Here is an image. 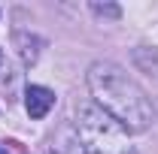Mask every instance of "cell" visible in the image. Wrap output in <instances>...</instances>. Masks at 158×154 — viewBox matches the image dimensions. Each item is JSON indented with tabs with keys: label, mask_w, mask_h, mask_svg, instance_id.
Wrapping results in <instances>:
<instances>
[{
	"label": "cell",
	"mask_w": 158,
	"mask_h": 154,
	"mask_svg": "<svg viewBox=\"0 0 158 154\" xmlns=\"http://www.w3.org/2000/svg\"><path fill=\"white\" fill-rule=\"evenodd\" d=\"M76 139L85 154H134L128 130L98 103H85L76 112Z\"/></svg>",
	"instance_id": "obj_2"
},
{
	"label": "cell",
	"mask_w": 158,
	"mask_h": 154,
	"mask_svg": "<svg viewBox=\"0 0 158 154\" xmlns=\"http://www.w3.org/2000/svg\"><path fill=\"white\" fill-rule=\"evenodd\" d=\"M49 154H85V151H82V145H79V139H76V136L64 133L58 142H52Z\"/></svg>",
	"instance_id": "obj_4"
},
{
	"label": "cell",
	"mask_w": 158,
	"mask_h": 154,
	"mask_svg": "<svg viewBox=\"0 0 158 154\" xmlns=\"http://www.w3.org/2000/svg\"><path fill=\"white\" fill-rule=\"evenodd\" d=\"M0 154H27L21 148L19 142H6V145H0Z\"/></svg>",
	"instance_id": "obj_5"
},
{
	"label": "cell",
	"mask_w": 158,
	"mask_h": 154,
	"mask_svg": "<svg viewBox=\"0 0 158 154\" xmlns=\"http://www.w3.org/2000/svg\"><path fill=\"white\" fill-rule=\"evenodd\" d=\"M88 88L94 94V103L106 115H113L128 130V133H143L152 124V103L143 94L134 79L128 76L122 67L110 64V60H98L88 70Z\"/></svg>",
	"instance_id": "obj_1"
},
{
	"label": "cell",
	"mask_w": 158,
	"mask_h": 154,
	"mask_svg": "<svg viewBox=\"0 0 158 154\" xmlns=\"http://www.w3.org/2000/svg\"><path fill=\"white\" fill-rule=\"evenodd\" d=\"M0 67H3V52H0Z\"/></svg>",
	"instance_id": "obj_6"
},
{
	"label": "cell",
	"mask_w": 158,
	"mask_h": 154,
	"mask_svg": "<svg viewBox=\"0 0 158 154\" xmlns=\"http://www.w3.org/2000/svg\"><path fill=\"white\" fill-rule=\"evenodd\" d=\"M24 106H27V115L31 118H46L49 109L55 106V94L43 85H27L24 91Z\"/></svg>",
	"instance_id": "obj_3"
}]
</instances>
